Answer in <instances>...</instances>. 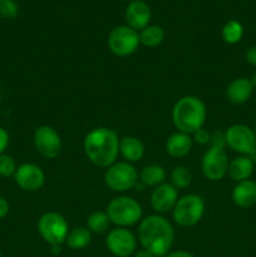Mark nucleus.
Listing matches in <instances>:
<instances>
[{"instance_id":"26","label":"nucleus","mask_w":256,"mask_h":257,"mask_svg":"<svg viewBox=\"0 0 256 257\" xmlns=\"http://www.w3.org/2000/svg\"><path fill=\"white\" fill-rule=\"evenodd\" d=\"M192 181V173L185 166H177L171 172V185L177 190L188 187Z\"/></svg>"},{"instance_id":"20","label":"nucleus","mask_w":256,"mask_h":257,"mask_svg":"<svg viewBox=\"0 0 256 257\" xmlns=\"http://www.w3.org/2000/svg\"><path fill=\"white\" fill-rule=\"evenodd\" d=\"M253 172V161L250 156H238L228 162L227 175L235 182H241L250 178Z\"/></svg>"},{"instance_id":"6","label":"nucleus","mask_w":256,"mask_h":257,"mask_svg":"<svg viewBox=\"0 0 256 257\" xmlns=\"http://www.w3.org/2000/svg\"><path fill=\"white\" fill-rule=\"evenodd\" d=\"M104 182L109 190L114 192H125L135 188L138 182V172L130 162H115L107 168Z\"/></svg>"},{"instance_id":"31","label":"nucleus","mask_w":256,"mask_h":257,"mask_svg":"<svg viewBox=\"0 0 256 257\" xmlns=\"http://www.w3.org/2000/svg\"><path fill=\"white\" fill-rule=\"evenodd\" d=\"M10 143V136L5 128L0 127V155L5 153L8 146Z\"/></svg>"},{"instance_id":"15","label":"nucleus","mask_w":256,"mask_h":257,"mask_svg":"<svg viewBox=\"0 0 256 257\" xmlns=\"http://www.w3.org/2000/svg\"><path fill=\"white\" fill-rule=\"evenodd\" d=\"M124 18L128 27L137 30V32H141V30L150 25L152 12H151V8L145 2L136 0V2H131L127 5Z\"/></svg>"},{"instance_id":"29","label":"nucleus","mask_w":256,"mask_h":257,"mask_svg":"<svg viewBox=\"0 0 256 257\" xmlns=\"http://www.w3.org/2000/svg\"><path fill=\"white\" fill-rule=\"evenodd\" d=\"M192 140L195 141L196 143H198V145H208L211 140V135L206 130L201 128V130H198L197 132L193 133Z\"/></svg>"},{"instance_id":"40","label":"nucleus","mask_w":256,"mask_h":257,"mask_svg":"<svg viewBox=\"0 0 256 257\" xmlns=\"http://www.w3.org/2000/svg\"><path fill=\"white\" fill-rule=\"evenodd\" d=\"M0 257H3V255H2V252H0Z\"/></svg>"},{"instance_id":"25","label":"nucleus","mask_w":256,"mask_h":257,"mask_svg":"<svg viewBox=\"0 0 256 257\" xmlns=\"http://www.w3.org/2000/svg\"><path fill=\"white\" fill-rule=\"evenodd\" d=\"M222 39L227 44H237L243 35V27L237 20H228L222 28Z\"/></svg>"},{"instance_id":"2","label":"nucleus","mask_w":256,"mask_h":257,"mask_svg":"<svg viewBox=\"0 0 256 257\" xmlns=\"http://www.w3.org/2000/svg\"><path fill=\"white\" fill-rule=\"evenodd\" d=\"M119 141L120 138L115 131L98 127L87 133L83 142V150L93 165L100 168H108L117 162Z\"/></svg>"},{"instance_id":"35","label":"nucleus","mask_w":256,"mask_h":257,"mask_svg":"<svg viewBox=\"0 0 256 257\" xmlns=\"http://www.w3.org/2000/svg\"><path fill=\"white\" fill-rule=\"evenodd\" d=\"M135 257H156V256H153L152 253L148 252L147 250H141L135 253Z\"/></svg>"},{"instance_id":"5","label":"nucleus","mask_w":256,"mask_h":257,"mask_svg":"<svg viewBox=\"0 0 256 257\" xmlns=\"http://www.w3.org/2000/svg\"><path fill=\"white\" fill-rule=\"evenodd\" d=\"M205 213V202L197 195H186L178 198L172 210L173 220L182 227H192Z\"/></svg>"},{"instance_id":"10","label":"nucleus","mask_w":256,"mask_h":257,"mask_svg":"<svg viewBox=\"0 0 256 257\" xmlns=\"http://www.w3.org/2000/svg\"><path fill=\"white\" fill-rule=\"evenodd\" d=\"M201 170L210 181H221L228 170V158L223 148L210 147L202 156Z\"/></svg>"},{"instance_id":"22","label":"nucleus","mask_w":256,"mask_h":257,"mask_svg":"<svg viewBox=\"0 0 256 257\" xmlns=\"http://www.w3.org/2000/svg\"><path fill=\"white\" fill-rule=\"evenodd\" d=\"M90 240H92V232L87 227L79 226L68 232L65 243L72 250H82L89 245Z\"/></svg>"},{"instance_id":"34","label":"nucleus","mask_w":256,"mask_h":257,"mask_svg":"<svg viewBox=\"0 0 256 257\" xmlns=\"http://www.w3.org/2000/svg\"><path fill=\"white\" fill-rule=\"evenodd\" d=\"M163 257H195L192 253L187 252V251H175V252H168L167 255Z\"/></svg>"},{"instance_id":"1","label":"nucleus","mask_w":256,"mask_h":257,"mask_svg":"<svg viewBox=\"0 0 256 257\" xmlns=\"http://www.w3.org/2000/svg\"><path fill=\"white\" fill-rule=\"evenodd\" d=\"M138 240L143 250L156 257H163L170 252L175 240V230L167 218L161 215H150L141 220Z\"/></svg>"},{"instance_id":"8","label":"nucleus","mask_w":256,"mask_h":257,"mask_svg":"<svg viewBox=\"0 0 256 257\" xmlns=\"http://www.w3.org/2000/svg\"><path fill=\"white\" fill-rule=\"evenodd\" d=\"M140 34L128 25L115 27L108 35V48L118 57H128L140 47Z\"/></svg>"},{"instance_id":"3","label":"nucleus","mask_w":256,"mask_h":257,"mask_svg":"<svg viewBox=\"0 0 256 257\" xmlns=\"http://www.w3.org/2000/svg\"><path fill=\"white\" fill-rule=\"evenodd\" d=\"M207 115L206 105L195 95H186L175 103L172 120L178 132L193 135L203 127Z\"/></svg>"},{"instance_id":"36","label":"nucleus","mask_w":256,"mask_h":257,"mask_svg":"<svg viewBox=\"0 0 256 257\" xmlns=\"http://www.w3.org/2000/svg\"><path fill=\"white\" fill-rule=\"evenodd\" d=\"M52 250H53V253H59L60 252V245H53L52 246Z\"/></svg>"},{"instance_id":"9","label":"nucleus","mask_w":256,"mask_h":257,"mask_svg":"<svg viewBox=\"0 0 256 257\" xmlns=\"http://www.w3.org/2000/svg\"><path fill=\"white\" fill-rule=\"evenodd\" d=\"M226 146L241 156H252L256 152V135L246 124H233L225 132Z\"/></svg>"},{"instance_id":"37","label":"nucleus","mask_w":256,"mask_h":257,"mask_svg":"<svg viewBox=\"0 0 256 257\" xmlns=\"http://www.w3.org/2000/svg\"><path fill=\"white\" fill-rule=\"evenodd\" d=\"M250 80H251V84H252L253 89H256V73L252 75V77H251Z\"/></svg>"},{"instance_id":"24","label":"nucleus","mask_w":256,"mask_h":257,"mask_svg":"<svg viewBox=\"0 0 256 257\" xmlns=\"http://www.w3.org/2000/svg\"><path fill=\"white\" fill-rule=\"evenodd\" d=\"M110 220L107 212L94 211L87 218V228L93 233H104L109 228Z\"/></svg>"},{"instance_id":"30","label":"nucleus","mask_w":256,"mask_h":257,"mask_svg":"<svg viewBox=\"0 0 256 257\" xmlns=\"http://www.w3.org/2000/svg\"><path fill=\"white\" fill-rule=\"evenodd\" d=\"M211 147H218L223 148L226 146V140H225V133L222 132H215L213 135H211Z\"/></svg>"},{"instance_id":"17","label":"nucleus","mask_w":256,"mask_h":257,"mask_svg":"<svg viewBox=\"0 0 256 257\" xmlns=\"http://www.w3.org/2000/svg\"><path fill=\"white\" fill-rule=\"evenodd\" d=\"M232 201L237 207L248 208L256 203V182L251 180L236 183L232 190Z\"/></svg>"},{"instance_id":"7","label":"nucleus","mask_w":256,"mask_h":257,"mask_svg":"<svg viewBox=\"0 0 256 257\" xmlns=\"http://www.w3.org/2000/svg\"><path fill=\"white\" fill-rule=\"evenodd\" d=\"M38 232L50 246L62 245L67 240L69 225L59 213L45 212L38 220Z\"/></svg>"},{"instance_id":"21","label":"nucleus","mask_w":256,"mask_h":257,"mask_svg":"<svg viewBox=\"0 0 256 257\" xmlns=\"http://www.w3.org/2000/svg\"><path fill=\"white\" fill-rule=\"evenodd\" d=\"M138 180L146 186V187H157L162 185L166 180V171L162 166L150 165L146 166L141 173L138 175Z\"/></svg>"},{"instance_id":"32","label":"nucleus","mask_w":256,"mask_h":257,"mask_svg":"<svg viewBox=\"0 0 256 257\" xmlns=\"http://www.w3.org/2000/svg\"><path fill=\"white\" fill-rule=\"evenodd\" d=\"M9 210H10V206H9V202H8V200L3 197V196H0V220L4 218L5 216L9 213Z\"/></svg>"},{"instance_id":"11","label":"nucleus","mask_w":256,"mask_h":257,"mask_svg":"<svg viewBox=\"0 0 256 257\" xmlns=\"http://www.w3.org/2000/svg\"><path fill=\"white\" fill-rule=\"evenodd\" d=\"M33 142H34L37 152L49 160L58 157L62 152V138L58 135L57 131L50 125L38 127L33 136Z\"/></svg>"},{"instance_id":"19","label":"nucleus","mask_w":256,"mask_h":257,"mask_svg":"<svg viewBox=\"0 0 256 257\" xmlns=\"http://www.w3.org/2000/svg\"><path fill=\"white\" fill-rule=\"evenodd\" d=\"M145 145L142 141L133 136H125L119 141V153L125 162H140L145 156Z\"/></svg>"},{"instance_id":"16","label":"nucleus","mask_w":256,"mask_h":257,"mask_svg":"<svg viewBox=\"0 0 256 257\" xmlns=\"http://www.w3.org/2000/svg\"><path fill=\"white\" fill-rule=\"evenodd\" d=\"M253 87L248 78L241 77L233 79L226 88V97L232 104H243L251 98Z\"/></svg>"},{"instance_id":"38","label":"nucleus","mask_w":256,"mask_h":257,"mask_svg":"<svg viewBox=\"0 0 256 257\" xmlns=\"http://www.w3.org/2000/svg\"><path fill=\"white\" fill-rule=\"evenodd\" d=\"M127 2H130V3H131V2H136V0H127Z\"/></svg>"},{"instance_id":"14","label":"nucleus","mask_w":256,"mask_h":257,"mask_svg":"<svg viewBox=\"0 0 256 257\" xmlns=\"http://www.w3.org/2000/svg\"><path fill=\"white\" fill-rule=\"evenodd\" d=\"M178 200V190L171 183L163 182L151 193V206L160 215L172 211Z\"/></svg>"},{"instance_id":"12","label":"nucleus","mask_w":256,"mask_h":257,"mask_svg":"<svg viewBox=\"0 0 256 257\" xmlns=\"http://www.w3.org/2000/svg\"><path fill=\"white\" fill-rule=\"evenodd\" d=\"M105 245L109 252L117 257H128L137 247L136 236L125 227H115L108 232Z\"/></svg>"},{"instance_id":"27","label":"nucleus","mask_w":256,"mask_h":257,"mask_svg":"<svg viewBox=\"0 0 256 257\" xmlns=\"http://www.w3.org/2000/svg\"><path fill=\"white\" fill-rule=\"evenodd\" d=\"M17 168V162L12 156L7 155V153L0 155V176L2 177H14Z\"/></svg>"},{"instance_id":"28","label":"nucleus","mask_w":256,"mask_h":257,"mask_svg":"<svg viewBox=\"0 0 256 257\" xmlns=\"http://www.w3.org/2000/svg\"><path fill=\"white\" fill-rule=\"evenodd\" d=\"M18 5L14 0H4L0 3V18L5 19H13L18 15Z\"/></svg>"},{"instance_id":"41","label":"nucleus","mask_w":256,"mask_h":257,"mask_svg":"<svg viewBox=\"0 0 256 257\" xmlns=\"http://www.w3.org/2000/svg\"><path fill=\"white\" fill-rule=\"evenodd\" d=\"M2 2H4V0H0V3H2Z\"/></svg>"},{"instance_id":"39","label":"nucleus","mask_w":256,"mask_h":257,"mask_svg":"<svg viewBox=\"0 0 256 257\" xmlns=\"http://www.w3.org/2000/svg\"><path fill=\"white\" fill-rule=\"evenodd\" d=\"M253 131H255V135H256V123H255V130H253Z\"/></svg>"},{"instance_id":"18","label":"nucleus","mask_w":256,"mask_h":257,"mask_svg":"<svg viewBox=\"0 0 256 257\" xmlns=\"http://www.w3.org/2000/svg\"><path fill=\"white\" fill-rule=\"evenodd\" d=\"M193 146V140L191 135L183 132H176L171 135L166 141V151L173 158L185 157L191 152Z\"/></svg>"},{"instance_id":"33","label":"nucleus","mask_w":256,"mask_h":257,"mask_svg":"<svg viewBox=\"0 0 256 257\" xmlns=\"http://www.w3.org/2000/svg\"><path fill=\"white\" fill-rule=\"evenodd\" d=\"M246 60H247L248 64L256 67V45L248 48V50L246 52Z\"/></svg>"},{"instance_id":"23","label":"nucleus","mask_w":256,"mask_h":257,"mask_svg":"<svg viewBox=\"0 0 256 257\" xmlns=\"http://www.w3.org/2000/svg\"><path fill=\"white\" fill-rule=\"evenodd\" d=\"M140 43L145 47L156 48L165 39V32L158 25H148L140 33Z\"/></svg>"},{"instance_id":"4","label":"nucleus","mask_w":256,"mask_h":257,"mask_svg":"<svg viewBox=\"0 0 256 257\" xmlns=\"http://www.w3.org/2000/svg\"><path fill=\"white\" fill-rule=\"evenodd\" d=\"M107 215L110 223L117 227H130L142 220V207L140 203L128 196L115 197L108 203Z\"/></svg>"},{"instance_id":"13","label":"nucleus","mask_w":256,"mask_h":257,"mask_svg":"<svg viewBox=\"0 0 256 257\" xmlns=\"http://www.w3.org/2000/svg\"><path fill=\"white\" fill-rule=\"evenodd\" d=\"M14 181L22 190L27 192H35L44 186L45 173L35 163H23L18 166Z\"/></svg>"}]
</instances>
